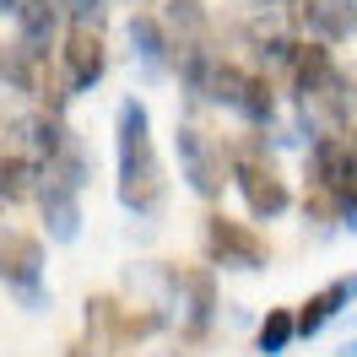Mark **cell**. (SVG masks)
I'll use <instances>...</instances> for the list:
<instances>
[{
  "mask_svg": "<svg viewBox=\"0 0 357 357\" xmlns=\"http://www.w3.org/2000/svg\"><path fill=\"white\" fill-rule=\"evenodd\" d=\"M168 195L162 162L152 152V119L141 103H119V201L130 206L135 217H152Z\"/></svg>",
  "mask_w": 357,
  "mask_h": 357,
  "instance_id": "1",
  "label": "cell"
},
{
  "mask_svg": "<svg viewBox=\"0 0 357 357\" xmlns=\"http://www.w3.org/2000/svg\"><path fill=\"white\" fill-rule=\"evenodd\" d=\"M0 76H6L11 92L38 98V103H60L66 98V92H54V76H49V49L33 44V38H17V44L0 49Z\"/></svg>",
  "mask_w": 357,
  "mask_h": 357,
  "instance_id": "2",
  "label": "cell"
},
{
  "mask_svg": "<svg viewBox=\"0 0 357 357\" xmlns=\"http://www.w3.org/2000/svg\"><path fill=\"white\" fill-rule=\"evenodd\" d=\"M206 255L217 260V266H233V271H260L271 260L266 238L255 233V227L233 222V217H206Z\"/></svg>",
  "mask_w": 357,
  "mask_h": 357,
  "instance_id": "3",
  "label": "cell"
},
{
  "mask_svg": "<svg viewBox=\"0 0 357 357\" xmlns=\"http://www.w3.org/2000/svg\"><path fill=\"white\" fill-rule=\"evenodd\" d=\"M201 92L217 98V103H227V109L249 114V119H271V109H276V103H271V87L260 76H249V70H238V66H222V60H211Z\"/></svg>",
  "mask_w": 357,
  "mask_h": 357,
  "instance_id": "4",
  "label": "cell"
},
{
  "mask_svg": "<svg viewBox=\"0 0 357 357\" xmlns=\"http://www.w3.org/2000/svg\"><path fill=\"white\" fill-rule=\"evenodd\" d=\"M233 178H238V190H244V201H249V211H255V217H282V211H287V201H292L287 184H282V174H276V168H271L255 146H244V152H238Z\"/></svg>",
  "mask_w": 357,
  "mask_h": 357,
  "instance_id": "5",
  "label": "cell"
},
{
  "mask_svg": "<svg viewBox=\"0 0 357 357\" xmlns=\"http://www.w3.org/2000/svg\"><path fill=\"white\" fill-rule=\"evenodd\" d=\"M87 331L98 335V341H146V335L162 331V314H135V309H119L114 298H87Z\"/></svg>",
  "mask_w": 357,
  "mask_h": 357,
  "instance_id": "6",
  "label": "cell"
},
{
  "mask_svg": "<svg viewBox=\"0 0 357 357\" xmlns=\"http://www.w3.org/2000/svg\"><path fill=\"white\" fill-rule=\"evenodd\" d=\"M178 162H184V178H190V190L206 195V201H217L222 195V152L206 141L195 125H178Z\"/></svg>",
  "mask_w": 357,
  "mask_h": 357,
  "instance_id": "7",
  "label": "cell"
},
{
  "mask_svg": "<svg viewBox=\"0 0 357 357\" xmlns=\"http://www.w3.org/2000/svg\"><path fill=\"white\" fill-rule=\"evenodd\" d=\"M38 276H44V244L33 233H0V282L22 287L38 303Z\"/></svg>",
  "mask_w": 357,
  "mask_h": 357,
  "instance_id": "8",
  "label": "cell"
},
{
  "mask_svg": "<svg viewBox=\"0 0 357 357\" xmlns=\"http://www.w3.org/2000/svg\"><path fill=\"white\" fill-rule=\"evenodd\" d=\"M109 66V54H103V38H98V27H70L66 33V76L70 87H92L98 76Z\"/></svg>",
  "mask_w": 357,
  "mask_h": 357,
  "instance_id": "9",
  "label": "cell"
},
{
  "mask_svg": "<svg viewBox=\"0 0 357 357\" xmlns=\"http://www.w3.org/2000/svg\"><path fill=\"white\" fill-rule=\"evenodd\" d=\"M66 146H70L66 130H60L49 114H27V119H17V152H22V157H33V162H54Z\"/></svg>",
  "mask_w": 357,
  "mask_h": 357,
  "instance_id": "10",
  "label": "cell"
},
{
  "mask_svg": "<svg viewBox=\"0 0 357 357\" xmlns=\"http://www.w3.org/2000/svg\"><path fill=\"white\" fill-rule=\"evenodd\" d=\"M352 298H357V276H335L331 287H319V292L309 298V303H303V314H298V331H303V335H314L319 325H331V319H335L341 309H347Z\"/></svg>",
  "mask_w": 357,
  "mask_h": 357,
  "instance_id": "11",
  "label": "cell"
},
{
  "mask_svg": "<svg viewBox=\"0 0 357 357\" xmlns=\"http://www.w3.org/2000/svg\"><path fill=\"white\" fill-rule=\"evenodd\" d=\"M303 22H309V33H319L325 44L352 38V27H357V0H303Z\"/></svg>",
  "mask_w": 357,
  "mask_h": 357,
  "instance_id": "12",
  "label": "cell"
},
{
  "mask_svg": "<svg viewBox=\"0 0 357 357\" xmlns=\"http://www.w3.org/2000/svg\"><path fill=\"white\" fill-rule=\"evenodd\" d=\"M287 66H292V82H298V92H303V98H309V92H319V87H331V82H341V76H335V66H331V54H325L319 44H292Z\"/></svg>",
  "mask_w": 357,
  "mask_h": 357,
  "instance_id": "13",
  "label": "cell"
},
{
  "mask_svg": "<svg viewBox=\"0 0 357 357\" xmlns=\"http://www.w3.org/2000/svg\"><path fill=\"white\" fill-rule=\"evenodd\" d=\"M44 217H49V233L54 238H76V227H82V211H76V184L49 174L44 184Z\"/></svg>",
  "mask_w": 357,
  "mask_h": 357,
  "instance_id": "14",
  "label": "cell"
},
{
  "mask_svg": "<svg viewBox=\"0 0 357 357\" xmlns=\"http://www.w3.org/2000/svg\"><path fill=\"white\" fill-rule=\"evenodd\" d=\"M168 27L178 33V49H195V38L206 33L201 0H168Z\"/></svg>",
  "mask_w": 357,
  "mask_h": 357,
  "instance_id": "15",
  "label": "cell"
},
{
  "mask_svg": "<svg viewBox=\"0 0 357 357\" xmlns=\"http://www.w3.org/2000/svg\"><path fill=\"white\" fill-rule=\"evenodd\" d=\"M33 178H38V162L22 157V152H11L0 162V195H6V201H22L27 190H33Z\"/></svg>",
  "mask_w": 357,
  "mask_h": 357,
  "instance_id": "16",
  "label": "cell"
},
{
  "mask_svg": "<svg viewBox=\"0 0 357 357\" xmlns=\"http://www.w3.org/2000/svg\"><path fill=\"white\" fill-rule=\"evenodd\" d=\"M292 335H298V314H287V309H271L255 341H260V352H266V357H276V352H287V341H292Z\"/></svg>",
  "mask_w": 357,
  "mask_h": 357,
  "instance_id": "17",
  "label": "cell"
},
{
  "mask_svg": "<svg viewBox=\"0 0 357 357\" xmlns=\"http://www.w3.org/2000/svg\"><path fill=\"white\" fill-rule=\"evenodd\" d=\"M54 6L60 0H22V38H33V44H44L49 49V33H54Z\"/></svg>",
  "mask_w": 357,
  "mask_h": 357,
  "instance_id": "18",
  "label": "cell"
},
{
  "mask_svg": "<svg viewBox=\"0 0 357 357\" xmlns=\"http://www.w3.org/2000/svg\"><path fill=\"white\" fill-rule=\"evenodd\" d=\"M130 38L141 44L146 60H162V49H168V38H162V27H157L152 17H135V22H130Z\"/></svg>",
  "mask_w": 357,
  "mask_h": 357,
  "instance_id": "19",
  "label": "cell"
},
{
  "mask_svg": "<svg viewBox=\"0 0 357 357\" xmlns=\"http://www.w3.org/2000/svg\"><path fill=\"white\" fill-rule=\"evenodd\" d=\"M70 17H76V27H98V17H103V0H60Z\"/></svg>",
  "mask_w": 357,
  "mask_h": 357,
  "instance_id": "20",
  "label": "cell"
},
{
  "mask_svg": "<svg viewBox=\"0 0 357 357\" xmlns=\"http://www.w3.org/2000/svg\"><path fill=\"white\" fill-rule=\"evenodd\" d=\"M66 357H103V352H98L92 341H70V347H66Z\"/></svg>",
  "mask_w": 357,
  "mask_h": 357,
  "instance_id": "21",
  "label": "cell"
},
{
  "mask_svg": "<svg viewBox=\"0 0 357 357\" xmlns=\"http://www.w3.org/2000/svg\"><path fill=\"white\" fill-rule=\"evenodd\" d=\"M6 11H22V0H0V17H6Z\"/></svg>",
  "mask_w": 357,
  "mask_h": 357,
  "instance_id": "22",
  "label": "cell"
},
{
  "mask_svg": "<svg viewBox=\"0 0 357 357\" xmlns=\"http://www.w3.org/2000/svg\"><path fill=\"white\" fill-rule=\"evenodd\" d=\"M347 357H357V341H352V347H347Z\"/></svg>",
  "mask_w": 357,
  "mask_h": 357,
  "instance_id": "23",
  "label": "cell"
},
{
  "mask_svg": "<svg viewBox=\"0 0 357 357\" xmlns=\"http://www.w3.org/2000/svg\"><path fill=\"white\" fill-rule=\"evenodd\" d=\"M0 162H6V152H0Z\"/></svg>",
  "mask_w": 357,
  "mask_h": 357,
  "instance_id": "24",
  "label": "cell"
},
{
  "mask_svg": "<svg viewBox=\"0 0 357 357\" xmlns=\"http://www.w3.org/2000/svg\"><path fill=\"white\" fill-rule=\"evenodd\" d=\"M0 201H6V195H0Z\"/></svg>",
  "mask_w": 357,
  "mask_h": 357,
  "instance_id": "25",
  "label": "cell"
}]
</instances>
